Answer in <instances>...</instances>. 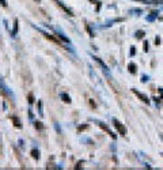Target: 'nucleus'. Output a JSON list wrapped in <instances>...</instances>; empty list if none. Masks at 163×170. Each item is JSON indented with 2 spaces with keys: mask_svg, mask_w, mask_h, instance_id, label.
Returning a JSON list of instances; mask_svg holds the SVG:
<instances>
[{
  "mask_svg": "<svg viewBox=\"0 0 163 170\" xmlns=\"http://www.w3.org/2000/svg\"><path fill=\"white\" fill-rule=\"evenodd\" d=\"M31 155H33V158H34V159H38L39 158V152L37 151V150H33L31 151Z\"/></svg>",
  "mask_w": 163,
  "mask_h": 170,
  "instance_id": "obj_3",
  "label": "nucleus"
},
{
  "mask_svg": "<svg viewBox=\"0 0 163 170\" xmlns=\"http://www.w3.org/2000/svg\"><path fill=\"white\" fill-rule=\"evenodd\" d=\"M34 2H37V3H39V0H34Z\"/></svg>",
  "mask_w": 163,
  "mask_h": 170,
  "instance_id": "obj_7",
  "label": "nucleus"
},
{
  "mask_svg": "<svg viewBox=\"0 0 163 170\" xmlns=\"http://www.w3.org/2000/svg\"><path fill=\"white\" fill-rule=\"evenodd\" d=\"M129 72H130V74H134V72H136V68H134V64H129Z\"/></svg>",
  "mask_w": 163,
  "mask_h": 170,
  "instance_id": "obj_5",
  "label": "nucleus"
},
{
  "mask_svg": "<svg viewBox=\"0 0 163 170\" xmlns=\"http://www.w3.org/2000/svg\"><path fill=\"white\" fill-rule=\"evenodd\" d=\"M133 93H134V94H136V95H137V97H139V98H140V99H141V101H143V102H145V103H148V102H150V101H148V98H147V97H145V95H143L141 93H139V91H136V90H133Z\"/></svg>",
  "mask_w": 163,
  "mask_h": 170,
  "instance_id": "obj_2",
  "label": "nucleus"
},
{
  "mask_svg": "<svg viewBox=\"0 0 163 170\" xmlns=\"http://www.w3.org/2000/svg\"><path fill=\"white\" fill-rule=\"evenodd\" d=\"M63 98L65 99V102H71V101H69V98L67 97V95H63Z\"/></svg>",
  "mask_w": 163,
  "mask_h": 170,
  "instance_id": "obj_6",
  "label": "nucleus"
},
{
  "mask_svg": "<svg viewBox=\"0 0 163 170\" xmlns=\"http://www.w3.org/2000/svg\"><path fill=\"white\" fill-rule=\"evenodd\" d=\"M99 127H101V128H103V129H105L106 132H108V134H109L110 136H114V135L112 134V132H110V129H109V128H108V127H106V125H103V124H99Z\"/></svg>",
  "mask_w": 163,
  "mask_h": 170,
  "instance_id": "obj_4",
  "label": "nucleus"
},
{
  "mask_svg": "<svg viewBox=\"0 0 163 170\" xmlns=\"http://www.w3.org/2000/svg\"><path fill=\"white\" fill-rule=\"evenodd\" d=\"M113 124H114V127L117 128V131L120 132L121 135H125V134H126V128H125L124 125H122V124H121L120 121H118V120H113Z\"/></svg>",
  "mask_w": 163,
  "mask_h": 170,
  "instance_id": "obj_1",
  "label": "nucleus"
}]
</instances>
